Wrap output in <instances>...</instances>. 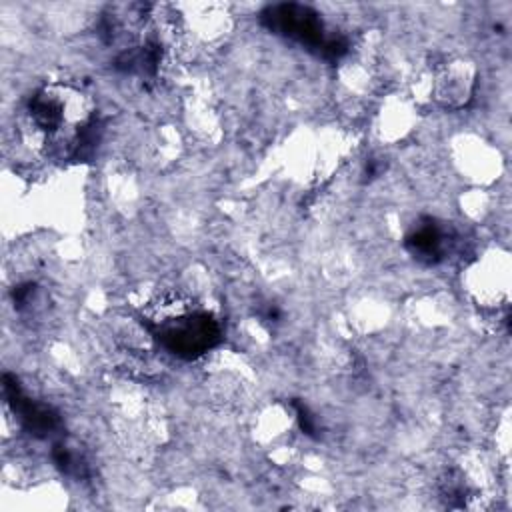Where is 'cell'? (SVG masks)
<instances>
[{"label":"cell","mask_w":512,"mask_h":512,"mask_svg":"<svg viewBox=\"0 0 512 512\" xmlns=\"http://www.w3.org/2000/svg\"><path fill=\"white\" fill-rule=\"evenodd\" d=\"M96 106L88 92L70 82H48L28 98L20 128L34 150L54 160L80 154L94 128Z\"/></svg>","instance_id":"cell-1"},{"label":"cell","mask_w":512,"mask_h":512,"mask_svg":"<svg viewBox=\"0 0 512 512\" xmlns=\"http://www.w3.org/2000/svg\"><path fill=\"white\" fill-rule=\"evenodd\" d=\"M262 22L272 32L318 50L326 58H340L346 52V42L336 34H328L320 14L310 6L296 2L274 4L262 12Z\"/></svg>","instance_id":"cell-3"},{"label":"cell","mask_w":512,"mask_h":512,"mask_svg":"<svg viewBox=\"0 0 512 512\" xmlns=\"http://www.w3.org/2000/svg\"><path fill=\"white\" fill-rule=\"evenodd\" d=\"M150 334L168 352L192 360L220 342V324L192 298L180 292H164L144 310Z\"/></svg>","instance_id":"cell-2"},{"label":"cell","mask_w":512,"mask_h":512,"mask_svg":"<svg viewBox=\"0 0 512 512\" xmlns=\"http://www.w3.org/2000/svg\"><path fill=\"white\" fill-rule=\"evenodd\" d=\"M446 240H448L446 230L434 220H426L414 226V230L406 238V246L414 254V258L434 264L444 258Z\"/></svg>","instance_id":"cell-4"}]
</instances>
